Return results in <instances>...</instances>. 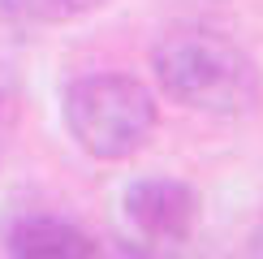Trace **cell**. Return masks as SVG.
<instances>
[{"mask_svg":"<svg viewBox=\"0 0 263 259\" xmlns=\"http://www.w3.org/2000/svg\"><path fill=\"white\" fill-rule=\"evenodd\" d=\"M160 91L207 117H242L259 104V69L233 39L203 26L168 30L151 48Z\"/></svg>","mask_w":263,"mask_h":259,"instance_id":"obj_1","label":"cell"},{"mask_svg":"<svg viewBox=\"0 0 263 259\" xmlns=\"http://www.w3.org/2000/svg\"><path fill=\"white\" fill-rule=\"evenodd\" d=\"M125 220L147 246H181L199 225V190L177 177H138L125 190Z\"/></svg>","mask_w":263,"mask_h":259,"instance_id":"obj_3","label":"cell"},{"mask_svg":"<svg viewBox=\"0 0 263 259\" xmlns=\"http://www.w3.org/2000/svg\"><path fill=\"white\" fill-rule=\"evenodd\" d=\"M65 130L95 160H129L156 134V95L129 73H86L65 86Z\"/></svg>","mask_w":263,"mask_h":259,"instance_id":"obj_2","label":"cell"},{"mask_svg":"<svg viewBox=\"0 0 263 259\" xmlns=\"http://www.w3.org/2000/svg\"><path fill=\"white\" fill-rule=\"evenodd\" d=\"M5 251L22 259H86L95 255V242L91 233H82L61 216H22L9 225Z\"/></svg>","mask_w":263,"mask_h":259,"instance_id":"obj_4","label":"cell"},{"mask_svg":"<svg viewBox=\"0 0 263 259\" xmlns=\"http://www.w3.org/2000/svg\"><path fill=\"white\" fill-rule=\"evenodd\" d=\"M108 0H39L43 17H82V13H95Z\"/></svg>","mask_w":263,"mask_h":259,"instance_id":"obj_5","label":"cell"},{"mask_svg":"<svg viewBox=\"0 0 263 259\" xmlns=\"http://www.w3.org/2000/svg\"><path fill=\"white\" fill-rule=\"evenodd\" d=\"M250 255H263V225L250 233Z\"/></svg>","mask_w":263,"mask_h":259,"instance_id":"obj_6","label":"cell"}]
</instances>
